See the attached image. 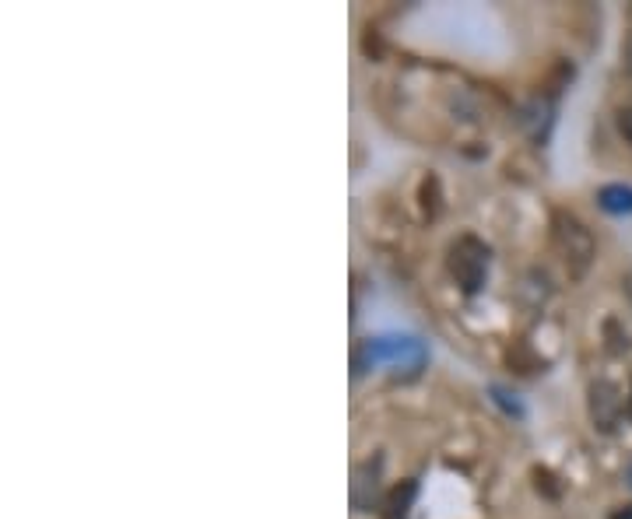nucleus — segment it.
Returning <instances> with one entry per match:
<instances>
[{"mask_svg": "<svg viewBox=\"0 0 632 519\" xmlns=\"http://www.w3.org/2000/svg\"><path fill=\"white\" fill-rule=\"evenodd\" d=\"M629 411H632V390H629Z\"/></svg>", "mask_w": 632, "mask_h": 519, "instance_id": "obj_11", "label": "nucleus"}, {"mask_svg": "<svg viewBox=\"0 0 632 519\" xmlns=\"http://www.w3.org/2000/svg\"><path fill=\"white\" fill-rule=\"evenodd\" d=\"M450 274L457 278V285L464 288L467 295H474L485 285V271H489V246L478 242L474 235H460L450 246Z\"/></svg>", "mask_w": 632, "mask_h": 519, "instance_id": "obj_1", "label": "nucleus"}, {"mask_svg": "<svg viewBox=\"0 0 632 519\" xmlns=\"http://www.w3.org/2000/svg\"><path fill=\"white\" fill-rule=\"evenodd\" d=\"M625 64H629V71H632V39H629V46H625Z\"/></svg>", "mask_w": 632, "mask_h": 519, "instance_id": "obj_10", "label": "nucleus"}, {"mask_svg": "<svg viewBox=\"0 0 632 519\" xmlns=\"http://www.w3.org/2000/svg\"><path fill=\"white\" fill-rule=\"evenodd\" d=\"M534 484H538V491H545L548 498H559L562 495V488L555 484L552 470H545V467H534Z\"/></svg>", "mask_w": 632, "mask_h": 519, "instance_id": "obj_7", "label": "nucleus"}, {"mask_svg": "<svg viewBox=\"0 0 632 519\" xmlns=\"http://www.w3.org/2000/svg\"><path fill=\"white\" fill-rule=\"evenodd\" d=\"M415 495H418V484L415 481L394 484V488L387 491V498H383L380 519H408L411 505H415Z\"/></svg>", "mask_w": 632, "mask_h": 519, "instance_id": "obj_4", "label": "nucleus"}, {"mask_svg": "<svg viewBox=\"0 0 632 519\" xmlns=\"http://www.w3.org/2000/svg\"><path fill=\"white\" fill-rule=\"evenodd\" d=\"M422 211H425V218H436V214H439V183H436V176H429L422 183Z\"/></svg>", "mask_w": 632, "mask_h": 519, "instance_id": "obj_6", "label": "nucleus"}, {"mask_svg": "<svg viewBox=\"0 0 632 519\" xmlns=\"http://www.w3.org/2000/svg\"><path fill=\"white\" fill-rule=\"evenodd\" d=\"M608 519H632V505H622V509H615Z\"/></svg>", "mask_w": 632, "mask_h": 519, "instance_id": "obj_9", "label": "nucleus"}, {"mask_svg": "<svg viewBox=\"0 0 632 519\" xmlns=\"http://www.w3.org/2000/svg\"><path fill=\"white\" fill-rule=\"evenodd\" d=\"M618 130H622V137H625V141L632 144V106H629V109H622V113H618Z\"/></svg>", "mask_w": 632, "mask_h": 519, "instance_id": "obj_8", "label": "nucleus"}, {"mask_svg": "<svg viewBox=\"0 0 632 519\" xmlns=\"http://www.w3.org/2000/svg\"><path fill=\"white\" fill-rule=\"evenodd\" d=\"M552 239H555V249L566 256L569 271H573V274L587 271L590 256H594V239H590V232L573 218V214L555 211V218H552Z\"/></svg>", "mask_w": 632, "mask_h": 519, "instance_id": "obj_2", "label": "nucleus"}, {"mask_svg": "<svg viewBox=\"0 0 632 519\" xmlns=\"http://www.w3.org/2000/svg\"><path fill=\"white\" fill-rule=\"evenodd\" d=\"M622 393H618L615 383H608V379H597L594 386H590V421H594L597 432H615L618 421H622Z\"/></svg>", "mask_w": 632, "mask_h": 519, "instance_id": "obj_3", "label": "nucleus"}, {"mask_svg": "<svg viewBox=\"0 0 632 519\" xmlns=\"http://www.w3.org/2000/svg\"><path fill=\"white\" fill-rule=\"evenodd\" d=\"M597 204L604 207L608 214H632V186H601L597 190Z\"/></svg>", "mask_w": 632, "mask_h": 519, "instance_id": "obj_5", "label": "nucleus"}]
</instances>
